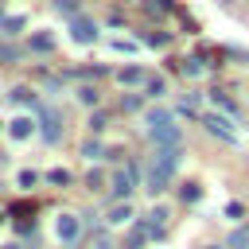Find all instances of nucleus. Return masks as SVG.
I'll use <instances>...</instances> for the list:
<instances>
[{"instance_id": "1", "label": "nucleus", "mask_w": 249, "mask_h": 249, "mask_svg": "<svg viewBox=\"0 0 249 249\" xmlns=\"http://www.w3.org/2000/svg\"><path fill=\"white\" fill-rule=\"evenodd\" d=\"M144 124H148V140L156 144V148H179V124H175V113H167V109H152L148 117H144Z\"/></svg>"}, {"instance_id": "2", "label": "nucleus", "mask_w": 249, "mask_h": 249, "mask_svg": "<svg viewBox=\"0 0 249 249\" xmlns=\"http://www.w3.org/2000/svg\"><path fill=\"white\" fill-rule=\"evenodd\" d=\"M39 132H43L47 144H58V136H62V117H58L54 105H43V109H39Z\"/></svg>"}, {"instance_id": "3", "label": "nucleus", "mask_w": 249, "mask_h": 249, "mask_svg": "<svg viewBox=\"0 0 249 249\" xmlns=\"http://www.w3.org/2000/svg\"><path fill=\"white\" fill-rule=\"evenodd\" d=\"M54 237H58L62 245H78V237H82V218H78V214H58V218H54Z\"/></svg>"}, {"instance_id": "4", "label": "nucleus", "mask_w": 249, "mask_h": 249, "mask_svg": "<svg viewBox=\"0 0 249 249\" xmlns=\"http://www.w3.org/2000/svg\"><path fill=\"white\" fill-rule=\"evenodd\" d=\"M202 124H206L214 136L230 140V144H237V140H241V132L233 128V121H230V117H222V113H202Z\"/></svg>"}, {"instance_id": "5", "label": "nucleus", "mask_w": 249, "mask_h": 249, "mask_svg": "<svg viewBox=\"0 0 249 249\" xmlns=\"http://www.w3.org/2000/svg\"><path fill=\"white\" fill-rule=\"evenodd\" d=\"M70 39H74V43H93V39H97V23H93L89 16H74V19H70Z\"/></svg>"}, {"instance_id": "6", "label": "nucleus", "mask_w": 249, "mask_h": 249, "mask_svg": "<svg viewBox=\"0 0 249 249\" xmlns=\"http://www.w3.org/2000/svg\"><path fill=\"white\" fill-rule=\"evenodd\" d=\"M136 187V167H121V171H113V195H117V202L121 198H128V191Z\"/></svg>"}, {"instance_id": "7", "label": "nucleus", "mask_w": 249, "mask_h": 249, "mask_svg": "<svg viewBox=\"0 0 249 249\" xmlns=\"http://www.w3.org/2000/svg\"><path fill=\"white\" fill-rule=\"evenodd\" d=\"M179 156H183L179 148H156V152H152V163H156L160 171L175 175V167H179Z\"/></svg>"}, {"instance_id": "8", "label": "nucleus", "mask_w": 249, "mask_h": 249, "mask_svg": "<svg viewBox=\"0 0 249 249\" xmlns=\"http://www.w3.org/2000/svg\"><path fill=\"white\" fill-rule=\"evenodd\" d=\"M105 222H109V226H128V222H132V202H128V198L113 202L109 214H105Z\"/></svg>"}, {"instance_id": "9", "label": "nucleus", "mask_w": 249, "mask_h": 249, "mask_svg": "<svg viewBox=\"0 0 249 249\" xmlns=\"http://www.w3.org/2000/svg\"><path fill=\"white\" fill-rule=\"evenodd\" d=\"M31 132H35V117H27V113L16 117V121L8 124V136H12V140H27Z\"/></svg>"}, {"instance_id": "10", "label": "nucleus", "mask_w": 249, "mask_h": 249, "mask_svg": "<svg viewBox=\"0 0 249 249\" xmlns=\"http://www.w3.org/2000/svg\"><path fill=\"white\" fill-rule=\"evenodd\" d=\"M117 82L121 86H148V74L140 66H124V70H117Z\"/></svg>"}, {"instance_id": "11", "label": "nucleus", "mask_w": 249, "mask_h": 249, "mask_svg": "<svg viewBox=\"0 0 249 249\" xmlns=\"http://www.w3.org/2000/svg\"><path fill=\"white\" fill-rule=\"evenodd\" d=\"M144 237H148V226H128L121 249H144Z\"/></svg>"}, {"instance_id": "12", "label": "nucleus", "mask_w": 249, "mask_h": 249, "mask_svg": "<svg viewBox=\"0 0 249 249\" xmlns=\"http://www.w3.org/2000/svg\"><path fill=\"white\" fill-rule=\"evenodd\" d=\"M183 74H187V78H202V74H206V58H202V54L183 58Z\"/></svg>"}, {"instance_id": "13", "label": "nucleus", "mask_w": 249, "mask_h": 249, "mask_svg": "<svg viewBox=\"0 0 249 249\" xmlns=\"http://www.w3.org/2000/svg\"><path fill=\"white\" fill-rule=\"evenodd\" d=\"M152 222H148V230H160V226H167V218H171V210L160 202V206H152V214H148Z\"/></svg>"}, {"instance_id": "14", "label": "nucleus", "mask_w": 249, "mask_h": 249, "mask_svg": "<svg viewBox=\"0 0 249 249\" xmlns=\"http://www.w3.org/2000/svg\"><path fill=\"white\" fill-rule=\"evenodd\" d=\"M226 249H249V230L241 226V230H233L230 233V241H226Z\"/></svg>"}, {"instance_id": "15", "label": "nucleus", "mask_w": 249, "mask_h": 249, "mask_svg": "<svg viewBox=\"0 0 249 249\" xmlns=\"http://www.w3.org/2000/svg\"><path fill=\"white\" fill-rule=\"evenodd\" d=\"M31 47H35V51H54V39H51L47 31H35V35H31Z\"/></svg>"}, {"instance_id": "16", "label": "nucleus", "mask_w": 249, "mask_h": 249, "mask_svg": "<svg viewBox=\"0 0 249 249\" xmlns=\"http://www.w3.org/2000/svg\"><path fill=\"white\" fill-rule=\"evenodd\" d=\"M214 105H218V109H226V113H230L233 121H241V109H237V105H233L230 97H222V93H214Z\"/></svg>"}, {"instance_id": "17", "label": "nucleus", "mask_w": 249, "mask_h": 249, "mask_svg": "<svg viewBox=\"0 0 249 249\" xmlns=\"http://www.w3.org/2000/svg\"><path fill=\"white\" fill-rule=\"evenodd\" d=\"M144 89H148V97H160V93H163V89H167V82H163V78H160V74H152V78H148V86H144Z\"/></svg>"}, {"instance_id": "18", "label": "nucleus", "mask_w": 249, "mask_h": 249, "mask_svg": "<svg viewBox=\"0 0 249 249\" xmlns=\"http://www.w3.org/2000/svg\"><path fill=\"white\" fill-rule=\"evenodd\" d=\"M74 93H78V101H82V105H97V89H93V86H78Z\"/></svg>"}, {"instance_id": "19", "label": "nucleus", "mask_w": 249, "mask_h": 249, "mask_svg": "<svg viewBox=\"0 0 249 249\" xmlns=\"http://www.w3.org/2000/svg\"><path fill=\"white\" fill-rule=\"evenodd\" d=\"M82 156H86V160H97V156H105L101 140H86V144H82Z\"/></svg>"}, {"instance_id": "20", "label": "nucleus", "mask_w": 249, "mask_h": 249, "mask_svg": "<svg viewBox=\"0 0 249 249\" xmlns=\"http://www.w3.org/2000/svg\"><path fill=\"white\" fill-rule=\"evenodd\" d=\"M54 8H58L62 16H70V19H74V16H82V12H78V0H54Z\"/></svg>"}, {"instance_id": "21", "label": "nucleus", "mask_w": 249, "mask_h": 249, "mask_svg": "<svg viewBox=\"0 0 249 249\" xmlns=\"http://www.w3.org/2000/svg\"><path fill=\"white\" fill-rule=\"evenodd\" d=\"M16 183H19L23 191H31V187L39 183V175H35V171H19V175H16Z\"/></svg>"}, {"instance_id": "22", "label": "nucleus", "mask_w": 249, "mask_h": 249, "mask_svg": "<svg viewBox=\"0 0 249 249\" xmlns=\"http://www.w3.org/2000/svg\"><path fill=\"white\" fill-rule=\"evenodd\" d=\"M198 198H202V187L198 183H187L183 187V202H198Z\"/></svg>"}, {"instance_id": "23", "label": "nucleus", "mask_w": 249, "mask_h": 249, "mask_svg": "<svg viewBox=\"0 0 249 249\" xmlns=\"http://www.w3.org/2000/svg\"><path fill=\"white\" fill-rule=\"evenodd\" d=\"M113 51H124V54H136L140 47H136L132 39H113Z\"/></svg>"}, {"instance_id": "24", "label": "nucleus", "mask_w": 249, "mask_h": 249, "mask_svg": "<svg viewBox=\"0 0 249 249\" xmlns=\"http://www.w3.org/2000/svg\"><path fill=\"white\" fill-rule=\"evenodd\" d=\"M47 179L62 187V183H70V171H66V167H54V171H47Z\"/></svg>"}, {"instance_id": "25", "label": "nucleus", "mask_w": 249, "mask_h": 249, "mask_svg": "<svg viewBox=\"0 0 249 249\" xmlns=\"http://www.w3.org/2000/svg\"><path fill=\"white\" fill-rule=\"evenodd\" d=\"M93 249H117V241H113L109 233H97V237H93Z\"/></svg>"}, {"instance_id": "26", "label": "nucleus", "mask_w": 249, "mask_h": 249, "mask_svg": "<svg viewBox=\"0 0 249 249\" xmlns=\"http://www.w3.org/2000/svg\"><path fill=\"white\" fill-rule=\"evenodd\" d=\"M19 27H23V19H19V16H8V19H4V31H8V35H16Z\"/></svg>"}, {"instance_id": "27", "label": "nucleus", "mask_w": 249, "mask_h": 249, "mask_svg": "<svg viewBox=\"0 0 249 249\" xmlns=\"http://www.w3.org/2000/svg\"><path fill=\"white\" fill-rule=\"evenodd\" d=\"M101 128H105V113H93L89 117V132H101Z\"/></svg>"}, {"instance_id": "28", "label": "nucleus", "mask_w": 249, "mask_h": 249, "mask_svg": "<svg viewBox=\"0 0 249 249\" xmlns=\"http://www.w3.org/2000/svg\"><path fill=\"white\" fill-rule=\"evenodd\" d=\"M86 187L97 191V187H101V171H89V175H86Z\"/></svg>"}, {"instance_id": "29", "label": "nucleus", "mask_w": 249, "mask_h": 249, "mask_svg": "<svg viewBox=\"0 0 249 249\" xmlns=\"http://www.w3.org/2000/svg\"><path fill=\"white\" fill-rule=\"evenodd\" d=\"M16 54H19V51H16V47H8V43H0V58H4V62H12V58H16Z\"/></svg>"}, {"instance_id": "30", "label": "nucleus", "mask_w": 249, "mask_h": 249, "mask_svg": "<svg viewBox=\"0 0 249 249\" xmlns=\"http://www.w3.org/2000/svg\"><path fill=\"white\" fill-rule=\"evenodd\" d=\"M0 249H19V245H0Z\"/></svg>"}, {"instance_id": "31", "label": "nucleus", "mask_w": 249, "mask_h": 249, "mask_svg": "<svg viewBox=\"0 0 249 249\" xmlns=\"http://www.w3.org/2000/svg\"><path fill=\"white\" fill-rule=\"evenodd\" d=\"M206 249H218V245H206Z\"/></svg>"}, {"instance_id": "32", "label": "nucleus", "mask_w": 249, "mask_h": 249, "mask_svg": "<svg viewBox=\"0 0 249 249\" xmlns=\"http://www.w3.org/2000/svg\"><path fill=\"white\" fill-rule=\"evenodd\" d=\"M0 222H4V218H0Z\"/></svg>"}]
</instances>
